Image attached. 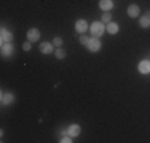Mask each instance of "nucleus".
<instances>
[{"label": "nucleus", "instance_id": "obj_1", "mask_svg": "<svg viewBox=\"0 0 150 143\" xmlns=\"http://www.w3.org/2000/svg\"><path fill=\"white\" fill-rule=\"evenodd\" d=\"M91 32H93V35H94V37H101V35L104 34V24L98 22V21H96V22H93L91 24Z\"/></svg>", "mask_w": 150, "mask_h": 143}, {"label": "nucleus", "instance_id": "obj_2", "mask_svg": "<svg viewBox=\"0 0 150 143\" xmlns=\"http://www.w3.org/2000/svg\"><path fill=\"white\" fill-rule=\"evenodd\" d=\"M88 49H90L91 53H98L99 49H101V41L96 40V38H90V41H88Z\"/></svg>", "mask_w": 150, "mask_h": 143}, {"label": "nucleus", "instance_id": "obj_3", "mask_svg": "<svg viewBox=\"0 0 150 143\" xmlns=\"http://www.w3.org/2000/svg\"><path fill=\"white\" fill-rule=\"evenodd\" d=\"M75 29H77V32L83 34V32H86V29H88V22L85 19H78L77 22H75Z\"/></svg>", "mask_w": 150, "mask_h": 143}, {"label": "nucleus", "instance_id": "obj_4", "mask_svg": "<svg viewBox=\"0 0 150 143\" xmlns=\"http://www.w3.org/2000/svg\"><path fill=\"white\" fill-rule=\"evenodd\" d=\"M27 38H29V41H30V43L37 41L38 38H40V32H38L37 29H30V30L27 32Z\"/></svg>", "mask_w": 150, "mask_h": 143}, {"label": "nucleus", "instance_id": "obj_5", "mask_svg": "<svg viewBox=\"0 0 150 143\" xmlns=\"http://www.w3.org/2000/svg\"><path fill=\"white\" fill-rule=\"evenodd\" d=\"M13 53V45L11 43H2V56L3 57H6V56H10Z\"/></svg>", "mask_w": 150, "mask_h": 143}, {"label": "nucleus", "instance_id": "obj_6", "mask_svg": "<svg viewBox=\"0 0 150 143\" xmlns=\"http://www.w3.org/2000/svg\"><path fill=\"white\" fill-rule=\"evenodd\" d=\"M0 38H2V43H8V41H11L13 35H11V32H8L6 29H2V30H0Z\"/></svg>", "mask_w": 150, "mask_h": 143}, {"label": "nucleus", "instance_id": "obj_7", "mask_svg": "<svg viewBox=\"0 0 150 143\" xmlns=\"http://www.w3.org/2000/svg\"><path fill=\"white\" fill-rule=\"evenodd\" d=\"M99 6H101V10H104V11H109V10H112L113 2L112 0H101V2H99Z\"/></svg>", "mask_w": 150, "mask_h": 143}, {"label": "nucleus", "instance_id": "obj_8", "mask_svg": "<svg viewBox=\"0 0 150 143\" xmlns=\"http://www.w3.org/2000/svg\"><path fill=\"white\" fill-rule=\"evenodd\" d=\"M13 94H8V92H2V103L3 105H8V103H13Z\"/></svg>", "mask_w": 150, "mask_h": 143}, {"label": "nucleus", "instance_id": "obj_9", "mask_svg": "<svg viewBox=\"0 0 150 143\" xmlns=\"http://www.w3.org/2000/svg\"><path fill=\"white\" fill-rule=\"evenodd\" d=\"M139 72L141 73H150V62L149 60H142L139 64Z\"/></svg>", "mask_w": 150, "mask_h": 143}, {"label": "nucleus", "instance_id": "obj_10", "mask_svg": "<svg viewBox=\"0 0 150 143\" xmlns=\"http://www.w3.org/2000/svg\"><path fill=\"white\" fill-rule=\"evenodd\" d=\"M139 14V6L137 5H129L128 6V16L129 18H137Z\"/></svg>", "mask_w": 150, "mask_h": 143}, {"label": "nucleus", "instance_id": "obj_11", "mask_svg": "<svg viewBox=\"0 0 150 143\" xmlns=\"http://www.w3.org/2000/svg\"><path fill=\"white\" fill-rule=\"evenodd\" d=\"M40 51L43 53V54H50V53L53 51V45H51V43H48V41L42 43V45H40Z\"/></svg>", "mask_w": 150, "mask_h": 143}, {"label": "nucleus", "instance_id": "obj_12", "mask_svg": "<svg viewBox=\"0 0 150 143\" xmlns=\"http://www.w3.org/2000/svg\"><path fill=\"white\" fill-rule=\"evenodd\" d=\"M67 134H69L70 137H77V135L80 134V126H78V124H72V126L69 127V130H67Z\"/></svg>", "mask_w": 150, "mask_h": 143}, {"label": "nucleus", "instance_id": "obj_13", "mask_svg": "<svg viewBox=\"0 0 150 143\" xmlns=\"http://www.w3.org/2000/svg\"><path fill=\"white\" fill-rule=\"evenodd\" d=\"M141 26L144 29L150 27V14H144V16L141 18Z\"/></svg>", "mask_w": 150, "mask_h": 143}, {"label": "nucleus", "instance_id": "obj_14", "mask_svg": "<svg viewBox=\"0 0 150 143\" xmlns=\"http://www.w3.org/2000/svg\"><path fill=\"white\" fill-rule=\"evenodd\" d=\"M107 32H109V34H117V32H118V24L109 22L107 24Z\"/></svg>", "mask_w": 150, "mask_h": 143}, {"label": "nucleus", "instance_id": "obj_15", "mask_svg": "<svg viewBox=\"0 0 150 143\" xmlns=\"http://www.w3.org/2000/svg\"><path fill=\"white\" fill-rule=\"evenodd\" d=\"M54 54H56V57H58V59H64V57H66V51H62L61 48H58Z\"/></svg>", "mask_w": 150, "mask_h": 143}, {"label": "nucleus", "instance_id": "obj_16", "mask_svg": "<svg viewBox=\"0 0 150 143\" xmlns=\"http://www.w3.org/2000/svg\"><path fill=\"white\" fill-rule=\"evenodd\" d=\"M110 19H112V16H110V13H104L102 14V22H110Z\"/></svg>", "mask_w": 150, "mask_h": 143}, {"label": "nucleus", "instance_id": "obj_17", "mask_svg": "<svg viewBox=\"0 0 150 143\" xmlns=\"http://www.w3.org/2000/svg\"><path fill=\"white\" fill-rule=\"evenodd\" d=\"M53 45H54V46H61V45H62V38H61V37H56L54 40H53Z\"/></svg>", "mask_w": 150, "mask_h": 143}, {"label": "nucleus", "instance_id": "obj_18", "mask_svg": "<svg viewBox=\"0 0 150 143\" xmlns=\"http://www.w3.org/2000/svg\"><path fill=\"white\" fill-rule=\"evenodd\" d=\"M88 41H90V38H88V37H80V43H81V45H88Z\"/></svg>", "mask_w": 150, "mask_h": 143}, {"label": "nucleus", "instance_id": "obj_19", "mask_svg": "<svg viewBox=\"0 0 150 143\" xmlns=\"http://www.w3.org/2000/svg\"><path fill=\"white\" fill-rule=\"evenodd\" d=\"M23 48L26 49V51H29V49H30V41H26V43L23 45Z\"/></svg>", "mask_w": 150, "mask_h": 143}, {"label": "nucleus", "instance_id": "obj_20", "mask_svg": "<svg viewBox=\"0 0 150 143\" xmlns=\"http://www.w3.org/2000/svg\"><path fill=\"white\" fill-rule=\"evenodd\" d=\"M61 142H62V143H69V142H72V140H70V135H69V137H62V138H61Z\"/></svg>", "mask_w": 150, "mask_h": 143}]
</instances>
